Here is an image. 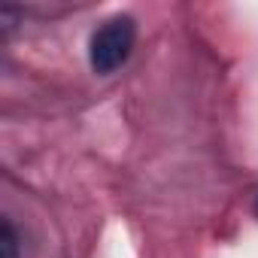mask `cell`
<instances>
[{"instance_id":"cell-1","label":"cell","mask_w":258,"mask_h":258,"mask_svg":"<svg viewBox=\"0 0 258 258\" xmlns=\"http://www.w3.org/2000/svg\"><path fill=\"white\" fill-rule=\"evenodd\" d=\"M134 40H137V28H134V19L131 16H115V19L103 22L91 34V43H88L91 70L100 73V76L118 70L127 58H131Z\"/></svg>"},{"instance_id":"cell-2","label":"cell","mask_w":258,"mask_h":258,"mask_svg":"<svg viewBox=\"0 0 258 258\" xmlns=\"http://www.w3.org/2000/svg\"><path fill=\"white\" fill-rule=\"evenodd\" d=\"M0 258H19V234L10 219L0 228Z\"/></svg>"},{"instance_id":"cell-3","label":"cell","mask_w":258,"mask_h":258,"mask_svg":"<svg viewBox=\"0 0 258 258\" xmlns=\"http://www.w3.org/2000/svg\"><path fill=\"white\" fill-rule=\"evenodd\" d=\"M255 216H258V198H255Z\"/></svg>"}]
</instances>
